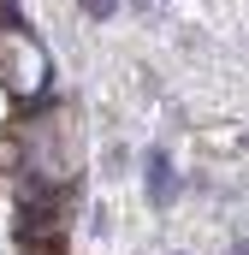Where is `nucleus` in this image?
<instances>
[{
	"label": "nucleus",
	"mask_w": 249,
	"mask_h": 255,
	"mask_svg": "<svg viewBox=\"0 0 249 255\" xmlns=\"http://www.w3.org/2000/svg\"><path fill=\"white\" fill-rule=\"evenodd\" d=\"M172 255H184V250H172Z\"/></svg>",
	"instance_id": "obj_4"
},
{
	"label": "nucleus",
	"mask_w": 249,
	"mask_h": 255,
	"mask_svg": "<svg viewBox=\"0 0 249 255\" xmlns=\"http://www.w3.org/2000/svg\"><path fill=\"white\" fill-rule=\"evenodd\" d=\"M77 6H83L89 18H113V12H119V0H77Z\"/></svg>",
	"instance_id": "obj_2"
},
{
	"label": "nucleus",
	"mask_w": 249,
	"mask_h": 255,
	"mask_svg": "<svg viewBox=\"0 0 249 255\" xmlns=\"http://www.w3.org/2000/svg\"><path fill=\"white\" fill-rule=\"evenodd\" d=\"M226 255H249V238H232V250Z\"/></svg>",
	"instance_id": "obj_3"
},
{
	"label": "nucleus",
	"mask_w": 249,
	"mask_h": 255,
	"mask_svg": "<svg viewBox=\"0 0 249 255\" xmlns=\"http://www.w3.org/2000/svg\"><path fill=\"white\" fill-rule=\"evenodd\" d=\"M142 196H148L154 208H172V202H178V166H172V154H166L160 142L142 154Z\"/></svg>",
	"instance_id": "obj_1"
},
{
	"label": "nucleus",
	"mask_w": 249,
	"mask_h": 255,
	"mask_svg": "<svg viewBox=\"0 0 249 255\" xmlns=\"http://www.w3.org/2000/svg\"><path fill=\"white\" fill-rule=\"evenodd\" d=\"M244 142H249V136H244Z\"/></svg>",
	"instance_id": "obj_5"
}]
</instances>
